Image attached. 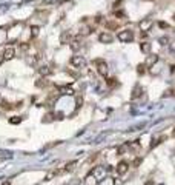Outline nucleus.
Wrapping results in <instances>:
<instances>
[{
    "label": "nucleus",
    "mask_w": 175,
    "mask_h": 185,
    "mask_svg": "<svg viewBox=\"0 0 175 185\" xmlns=\"http://www.w3.org/2000/svg\"><path fill=\"white\" fill-rule=\"evenodd\" d=\"M105 26H106V29H111V31H114V29H117L118 28V22H106L105 23Z\"/></svg>",
    "instance_id": "16"
},
{
    "label": "nucleus",
    "mask_w": 175,
    "mask_h": 185,
    "mask_svg": "<svg viewBox=\"0 0 175 185\" xmlns=\"http://www.w3.org/2000/svg\"><path fill=\"white\" fill-rule=\"evenodd\" d=\"M137 73H138L140 76L145 74V73H146V65H145V63H140V65L137 66Z\"/></svg>",
    "instance_id": "21"
},
{
    "label": "nucleus",
    "mask_w": 175,
    "mask_h": 185,
    "mask_svg": "<svg viewBox=\"0 0 175 185\" xmlns=\"http://www.w3.org/2000/svg\"><path fill=\"white\" fill-rule=\"evenodd\" d=\"M62 93H63V94L72 96V94H74V90H72V88H62Z\"/></svg>",
    "instance_id": "25"
},
{
    "label": "nucleus",
    "mask_w": 175,
    "mask_h": 185,
    "mask_svg": "<svg viewBox=\"0 0 175 185\" xmlns=\"http://www.w3.org/2000/svg\"><path fill=\"white\" fill-rule=\"evenodd\" d=\"M0 108H3V110H12L14 107H12L11 103H8V102L3 99V96L0 94Z\"/></svg>",
    "instance_id": "14"
},
{
    "label": "nucleus",
    "mask_w": 175,
    "mask_h": 185,
    "mask_svg": "<svg viewBox=\"0 0 175 185\" xmlns=\"http://www.w3.org/2000/svg\"><path fill=\"white\" fill-rule=\"evenodd\" d=\"M172 19H174V20H175V14H174V15H172Z\"/></svg>",
    "instance_id": "39"
},
{
    "label": "nucleus",
    "mask_w": 175,
    "mask_h": 185,
    "mask_svg": "<svg viewBox=\"0 0 175 185\" xmlns=\"http://www.w3.org/2000/svg\"><path fill=\"white\" fill-rule=\"evenodd\" d=\"M117 37H118L120 42H123V43H129V42L134 40V32H132L131 29H123V31L118 32Z\"/></svg>",
    "instance_id": "1"
},
{
    "label": "nucleus",
    "mask_w": 175,
    "mask_h": 185,
    "mask_svg": "<svg viewBox=\"0 0 175 185\" xmlns=\"http://www.w3.org/2000/svg\"><path fill=\"white\" fill-rule=\"evenodd\" d=\"M54 176H57V171H51V173H48V174H46V181H51Z\"/></svg>",
    "instance_id": "28"
},
{
    "label": "nucleus",
    "mask_w": 175,
    "mask_h": 185,
    "mask_svg": "<svg viewBox=\"0 0 175 185\" xmlns=\"http://www.w3.org/2000/svg\"><path fill=\"white\" fill-rule=\"evenodd\" d=\"M3 60H5V57H3V54H0V65L3 63Z\"/></svg>",
    "instance_id": "37"
},
{
    "label": "nucleus",
    "mask_w": 175,
    "mask_h": 185,
    "mask_svg": "<svg viewBox=\"0 0 175 185\" xmlns=\"http://www.w3.org/2000/svg\"><path fill=\"white\" fill-rule=\"evenodd\" d=\"M91 31H89V28H83V31H80V36H88Z\"/></svg>",
    "instance_id": "29"
},
{
    "label": "nucleus",
    "mask_w": 175,
    "mask_h": 185,
    "mask_svg": "<svg viewBox=\"0 0 175 185\" xmlns=\"http://www.w3.org/2000/svg\"><path fill=\"white\" fill-rule=\"evenodd\" d=\"M169 48H171V51H172V53H175V40L171 43V45H169Z\"/></svg>",
    "instance_id": "31"
},
{
    "label": "nucleus",
    "mask_w": 175,
    "mask_h": 185,
    "mask_svg": "<svg viewBox=\"0 0 175 185\" xmlns=\"http://www.w3.org/2000/svg\"><path fill=\"white\" fill-rule=\"evenodd\" d=\"M140 162H141V159H135V162H134V165L137 167V165H140Z\"/></svg>",
    "instance_id": "35"
},
{
    "label": "nucleus",
    "mask_w": 175,
    "mask_h": 185,
    "mask_svg": "<svg viewBox=\"0 0 175 185\" xmlns=\"http://www.w3.org/2000/svg\"><path fill=\"white\" fill-rule=\"evenodd\" d=\"M158 25H160V28H168V25H166V23H165V22H160V23H158Z\"/></svg>",
    "instance_id": "34"
},
{
    "label": "nucleus",
    "mask_w": 175,
    "mask_h": 185,
    "mask_svg": "<svg viewBox=\"0 0 175 185\" xmlns=\"http://www.w3.org/2000/svg\"><path fill=\"white\" fill-rule=\"evenodd\" d=\"M9 122H11V124H14V125H17V124H20V122H22V117H17V116H15V117H11V119H9Z\"/></svg>",
    "instance_id": "26"
},
{
    "label": "nucleus",
    "mask_w": 175,
    "mask_h": 185,
    "mask_svg": "<svg viewBox=\"0 0 175 185\" xmlns=\"http://www.w3.org/2000/svg\"><path fill=\"white\" fill-rule=\"evenodd\" d=\"M141 94H143V88H141L140 85H137V86H135V88L132 90V94H131V99H132V100H135V99H138V97H140Z\"/></svg>",
    "instance_id": "11"
},
{
    "label": "nucleus",
    "mask_w": 175,
    "mask_h": 185,
    "mask_svg": "<svg viewBox=\"0 0 175 185\" xmlns=\"http://www.w3.org/2000/svg\"><path fill=\"white\" fill-rule=\"evenodd\" d=\"M74 39H72V34L69 32V31H63L62 32V36H60V43H71Z\"/></svg>",
    "instance_id": "9"
},
{
    "label": "nucleus",
    "mask_w": 175,
    "mask_h": 185,
    "mask_svg": "<svg viewBox=\"0 0 175 185\" xmlns=\"http://www.w3.org/2000/svg\"><path fill=\"white\" fill-rule=\"evenodd\" d=\"M95 66H97V71H98V74H100V76H105V77H106V74H108V71H109L106 60L97 59V60H95Z\"/></svg>",
    "instance_id": "3"
},
{
    "label": "nucleus",
    "mask_w": 175,
    "mask_h": 185,
    "mask_svg": "<svg viewBox=\"0 0 175 185\" xmlns=\"http://www.w3.org/2000/svg\"><path fill=\"white\" fill-rule=\"evenodd\" d=\"M69 46H71V49H72V51H78V49L82 48V43L78 42V39H74V40L69 43Z\"/></svg>",
    "instance_id": "15"
},
{
    "label": "nucleus",
    "mask_w": 175,
    "mask_h": 185,
    "mask_svg": "<svg viewBox=\"0 0 175 185\" xmlns=\"http://www.w3.org/2000/svg\"><path fill=\"white\" fill-rule=\"evenodd\" d=\"M145 185H155V182H154V181H148Z\"/></svg>",
    "instance_id": "36"
},
{
    "label": "nucleus",
    "mask_w": 175,
    "mask_h": 185,
    "mask_svg": "<svg viewBox=\"0 0 175 185\" xmlns=\"http://www.w3.org/2000/svg\"><path fill=\"white\" fill-rule=\"evenodd\" d=\"M75 168V162H69L68 165H66V168H65V173H68V171H72Z\"/></svg>",
    "instance_id": "24"
},
{
    "label": "nucleus",
    "mask_w": 175,
    "mask_h": 185,
    "mask_svg": "<svg viewBox=\"0 0 175 185\" xmlns=\"http://www.w3.org/2000/svg\"><path fill=\"white\" fill-rule=\"evenodd\" d=\"M157 62H158V56H157V54H149V56L146 57L145 65H146V68H149V66H154Z\"/></svg>",
    "instance_id": "10"
},
{
    "label": "nucleus",
    "mask_w": 175,
    "mask_h": 185,
    "mask_svg": "<svg viewBox=\"0 0 175 185\" xmlns=\"http://www.w3.org/2000/svg\"><path fill=\"white\" fill-rule=\"evenodd\" d=\"M106 85L108 86H115V85H118V82H117V79H114V77H111V79H106Z\"/></svg>",
    "instance_id": "20"
},
{
    "label": "nucleus",
    "mask_w": 175,
    "mask_h": 185,
    "mask_svg": "<svg viewBox=\"0 0 175 185\" xmlns=\"http://www.w3.org/2000/svg\"><path fill=\"white\" fill-rule=\"evenodd\" d=\"M128 170H129V164H128L126 161L118 162V165H117V174H118V176L126 174V173H128Z\"/></svg>",
    "instance_id": "5"
},
{
    "label": "nucleus",
    "mask_w": 175,
    "mask_h": 185,
    "mask_svg": "<svg viewBox=\"0 0 175 185\" xmlns=\"http://www.w3.org/2000/svg\"><path fill=\"white\" fill-rule=\"evenodd\" d=\"M152 25H154V22H152L151 19H145V20H141V22L138 23V26H140L141 31H149V29L152 28Z\"/></svg>",
    "instance_id": "6"
},
{
    "label": "nucleus",
    "mask_w": 175,
    "mask_h": 185,
    "mask_svg": "<svg viewBox=\"0 0 175 185\" xmlns=\"http://www.w3.org/2000/svg\"><path fill=\"white\" fill-rule=\"evenodd\" d=\"M129 145V150L131 151H138L140 150V142L138 141H134V142H131V144H128Z\"/></svg>",
    "instance_id": "18"
},
{
    "label": "nucleus",
    "mask_w": 175,
    "mask_h": 185,
    "mask_svg": "<svg viewBox=\"0 0 175 185\" xmlns=\"http://www.w3.org/2000/svg\"><path fill=\"white\" fill-rule=\"evenodd\" d=\"M2 185H11V182H8V181H5V182H3V184Z\"/></svg>",
    "instance_id": "38"
},
{
    "label": "nucleus",
    "mask_w": 175,
    "mask_h": 185,
    "mask_svg": "<svg viewBox=\"0 0 175 185\" xmlns=\"http://www.w3.org/2000/svg\"><path fill=\"white\" fill-rule=\"evenodd\" d=\"M38 36V26H31V37H37Z\"/></svg>",
    "instance_id": "22"
},
{
    "label": "nucleus",
    "mask_w": 175,
    "mask_h": 185,
    "mask_svg": "<svg viewBox=\"0 0 175 185\" xmlns=\"http://www.w3.org/2000/svg\"><path fill=\"white\" fill-rule=\"evenodd\" d=\"M14 56H15V49H14V46H6L5 51H3V57H5V60H11V59H14Z\"/></svg>",
    "instance_id": "8"
},
{
    "label": "nucleus",
    "mask_w": 175,
    "mask_h": 185,
    "mask_svg": "<svg viewBox=\"0 0 175 185\" xmlns=\"http://www.w3.org/2000/svg\"><path fill=\"white\" fill-rule=\"evenodd\" d=\"M115 17H125V12L123 11H115Z\"/></svg>",
    "instance_id": "30"
},
{
    "label": "nucleus",
    "mask_w": 175,
    "mask_h": 185,
    "mask_svg": "<svg viewBox=\"0 0 175 185\" xmlns=\"http://www.w3.org/2000/svg\"><path fill=\"white\" fill-rule=\"evenodd\" d=\"M98 40H100V43H111L112 40H114V37H112V34L111 32H101L100 36H98Z\"/></svg>",
    "instance_id": "7"
},
{
    "label": "nucleus",
    "mask_w": 175,
    "mask_h": 185,
    "mask_svg": "<svg viewBox=\"0 0 175 185\" xmlns=\"http://www.w3.org/2000/svg\"><path fill=\"white\" fill-rule=\"evenodd\" d=\"M35 85H37V86H43V85L46 86V85H48V80H46V79H40V80H38Z\"/></svg>",
    "instance_id": "27"
},
{
    "label": "nucleus",
    "mask_w": 175,
    "mask_h": 185,
    "mask_svg": "<svg viewBox=\"0 0 175 185\" xmlns=\"http://www.w3.org/2000/svg\"><path fill=\"white\" fill-rule=\"evenodd\" d=\"M174 96H175V90H174Z\"/></svg>",
    "instance_id": "40"
},
{
    "label": "nucleus",
    "mask_w": 175,
    "mask_h": 185,
    "mask_svg": "<svg viewBox=\"0 0 175 185\" xmlns=\"http://www.w3.org/2000/svg\"><path fill=\"white\" fill-rule=\"evenodd\" d=\"M160 42H161V45H166L168 39H166V37H161V39H160Z\"/></svg>",
    "instance_id": "33"
},
{
    "label": "nucleus",
    "mask_w": 175,
    "mask_h": 185,
    "mask_svg": "<svg viewBox=\"0 0 175 185\" xmlns=\"http://www.w3.org/2000/svg\"><path fill=\"white\" fill-rule=\"evenodd\" d=\"M80 103H83V99H82V97L77 99V108H80Z\"/></svg>",
    "instance_id": "32"
},
{
    "label": "nucleus",
    "mask_w": 175,
    "mask_h": 185,
    "mask_svg": "<svg viewBox=\"0 0 175 185\" xmlns=\"http://www.w3.org/2000/svg\"><path fill=\"white\" fill-rule=\"evenodd\" d=\"M128 150H129V145H128V144H121V145L117 148V154H125Z\"/></svg>",
    "instance_id": "19"
},
{
    "label": "nucleus",
    "mask_w": 175,
    "mask_h": 185,
    "mask_svg": "<svg viewBox=\"0 0 175 185\" xmlns=\"http://www.w3.org/2000/svg\"><path fill=\"white\" fill-rule=\"evenodd\" d=\"M140 49H141L145 54H151L152 43H149V42H141V43H140Z\"/></svg>",
    "instance_id": "12"
},
{
    "label": "nucleus",
    "mask_w": 175,
    "mask_h": 185,
    "mask_svg": "<svg viewBox=\"0 0 175 185\" xmlns=\"http://www.w3.org/2000/svg\"><path fill=\"white\" fill-rule=\"evenodd\" d=\"M69 63H71L74 68H77V69L86 68V60H85V57H82V56H72L71 60H69Z\"/></svg>",
    "instance_id": "2"
},
{
    "label": "nucleus",
    "mask_w": 175,
    "mask_h": 185,
    "mask_svg": "<svg viewBox=\"0 0 175 185\" xmlns=\"http://www.w3.org/2000/svg\"><path fill=\"white\" fill-rule=\"evenodd\" d=\"M38 71H40V74H42V76H49V74L52 73V69H51L48 65H43V66H42Z\"/></svg>",
    "instance_id": "17"
},
{
    "label": "nucleus",
    "mask_w": 175,
    "mask_h": 185,
    "mask_svg": "<svg viewBox=\"0 0 175 185\" xmlns=\"http://www.w3.org/2000/svg\"><path fill=\"white\" fill-rule=\"evenodd\" d=\"M161 141H165V137H158V139H155V137H154V139H152V144H151V148L157 147V145H158Z\"/></svg>",
    "instance_id": "23"
},
{
    "label": "nucleus",
    "mask_w": 175,
    "mask_h": 185,
    "mask_svg": "<svg viewBox=\"0 0 175 185\" xmlns=\"http://www.w3.org/2000/svg\"><path fill=\"white\" fill-rule=\"evenodd\" d=\"M92 176H94V179H103L105 176H106V168L105 167H101V165H98V167H94V170H92Z\"/></svg>",
    "instance_id": "4"
},
{
    "label": "nucleus",
    "mask_w": 175,
    "mask_h": 185,
    "mask_svg": "<svg viewBox=\"0 0 175 185\" xmlns=\"http://www.w3.org/2000/svg\"><path fill=\"white\" fill-rule=\"evenodd\" d=\"M55 117H57V116H55L54 113H48V114H45V116H43L42 122H43V124H49V122H52Z\"/></svg>",
    "instance_id": "13"
}]
</instances>
